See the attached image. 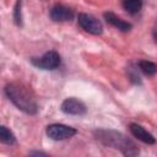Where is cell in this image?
<instances>
[{"mask_svg": "<svg viewBox=\"0 0 157 157\" xmlns=\"http://www.w3.org/2000/svg\"><path fill=\"white\" fill-rule=\"evenodd\" d=\"M93 135L102 145L119 150L126 157L137 156L140 153L136 144L120 131L112 129H97L93 131Z\"/></svg>", "mask_w": 157, "mask_h": 157, "instance_id": "cell-1", "label": "cell"}, {"mask_svg": "<svg viewBox=\"0 0 157 157\" xmlns=\"http://www.w3.org/2000/svg\"><path fill=\"white\" fill-rule=\"evenodd\" d=\"M5 94L12 104L26 114L34 115L38 112L37 99L33 92L20 82H10L5 86Z\"/></svg>", "mask_w": 157, "mask_h": 157, "instance_id": "cell-2", "label": "cell"}, {"mask_svg": "<svg viewBox=\"0 0 157 157\" xmlns=\"http://www.w3.org/2000/svg\"><path fill=\"white\" fill-rule=\"evenodd\" d=\"M31 63H32V65H34L36 67L42 69V70H55L60 66L61 58L58 52L49 50L39 58H32Z\"/></svg>", "mask_w": 157, "mask_h": 157, "instance_id": "cell-3", "label": "cell"}, {"mask_svg": "<svg viewBox=\"0 0 157 157\" xmlns=\"http://www.w3.org/2000/svg\"><path fill=\"white\" fill-rule=\"evenodd\" d=\"M45 134L49 139L54 141H61L72 137L77 134V130L75 128H71L69 125L64 124H50L45 129Z\"/></svg>", "mask_w": 157, "mask_h": 157, "instance_id": "cell-4", "label": "cell"}, {"mask_svg": "<svg viewBox=\"0 0 157 157\" xmlns=\"http://www.w3.org/2000/svg\"><path fill=\"white\" fill-rule=\"evenodd\" d=\"M77 22L83 31H86L93 36H99L103 32V26H102L101 21L97 17H94L93 15L81 12L77 16Z\"/></svg>", "mask_w": 157, "mask_h": 157, "instance_id": "cell-5", "label": "cell"}, {"mask_svg": "<svg viewBox=\"0 0 157 157\" xmlns=\"http://www.w3.org/2000/svg\"><path fill=\"white\" fill-rule=\"evenodd\" d=\"M60 109L63 113H65L67 115H83L87 112L85 103L74 97L64 99L60 105Z\"/></svg>", "mask_w": 157, "mask_h": 157, "instance_id": "cell-6", "label": "cell"}, {"mask_svg": "<svg viewBox=\"0 0 157 157\" xmlns=\"http://www.w3.org/2000/svg\"><path fill=\"white\" fill-rule=\"evenodd\" d=\"M49 16L54 22H67L74 18V11L63 4H55L50 9Z\"/></svg>", "mask_w": 157, "mask_h": 157, "instance_id": "cell-7", "label": "cell"}, {"mask_svg": "<svg viewBox=\"0 0 157 157\" xmlns=\"http://www.w3.org/2000/svg\"><path fill=\"white\" fill-rule=\"evenodd\" d=\"M129 130L130 132L132 134L134 137H136L137 140L142 141L144 144H147V145H153L156 142V139L153 137V135L151 132H148L144 126H141L140 124H136V123H131L129 125Z\"/></svg>", "mask_w": 157, "mask_h": 157, "instance_id": "cell-8", "label": "cell"}, {"mask_svg": "<svg viewBox=\"0 0 157 157\" xmlns=\"http://www.w3.org/2000/svg\"><path fill=\"white\" fill-rule=\"evenodd\" d=\"M103 17L107 23H109L110 26L115 27L117 29L121 31V32H129L131 28H132V25L128 21H124L123 18H120L119 16H117L114 12H110V11H107L103 13Z\"/></svg>", "mask_w": 157, "mask_h": 157, "instance_id": "cell-9", "label": "cell"}, {"mask_svg": "<svg viewBox=\"0 0 157 157\" xmlns=\"http://www.w3.org/2000/svg\"><path fill=\"white\" fill-rule=\"evenodd\" d=\"M142 5H144L142 0H121L123 9L130 15H135L140 12V10L142 9Z\"/></svg>", "mask_w": 157, "mask_h": 157, "instance_id": "cell-10", "label": "cell"}, {"mask_svg": "<svg viewBox=\"0 0 157 157\" xmlns=\"http://www.w3.org/2000/svg\"><path fill=\"white\" fill-rule=\"evenodd\" d=\"M137 67L146 76H153L157 72V65L150 60H139Z\"/></svg>", "mask_w": 157, "mask_h": 157, "instance_id": "cell-11", "label": "cell"}, {"mask_svg": "<svg viewBox=\"0 0 157 157\" xmlns=\"http://www.w3.org/2000/svg\"><path fill=\"white\" fill-rule=\"evenodd\" d=\"M0 140L2 144H6V145H13L16 142V137L13 132L10 129H7L5 125L0 126Z\"/></svg>", "mask_w": 157, "mask_h": 157, "instance_id": "cell-12", "label": "cell"}, {"mask_svg": "<svg viewBox=\"0 0 157 157\" xmlns=\"http://www.w3.org/2000/svg\"><path fill=\"white\" fill-rule=\"evenodd\" d=\"M21 6H22V0H17L13 7V22L16 26L21 27L22 26V11H21Z\"/></svg>", "mask_w": 157, "mask_h": 157, "instance_id": "cell-13", "label": "cell"}, {"mask_svg": "<svg viewBox=\"0 0 157 157\" xmlns=\"http://www.w3.org/2000/svg\"><path fill=\"white\" fill-rule=\"evenodd\" d=\"M128 76H129L130 81L134 85H141V77L139 75V70L136 69V66L129 65V67H128Z\"/></svg>", "mask_w": 157, "mask_h": 157, "instance_id": "cell-14", "label": "cell"}, {"mask_svg": "<svg viewBox=\"0 0 157 157\" xmlns=\"http://www.w3.org/2000/svg\"><path fill=\"white\" fill-rule=\"evenodd\" d=\"M152 36H153V40H155V43L157 44V27H155V28H153Z\"/></svg>", "mask_w": 157, "mask_h": 157, "instance_id": "cell-15", "label": "cell"}, {"mask_svg": "<svg viewBox=\"0 0 157 157\" xmlns=\"http://www.w3.org/2000/svg\"><path fill=\"white\" fill-rule=\"evenodd\" d=\"M29 155H31V156H47L44 152H38V151H36V152H31Z\"/></svg>", "mask_w": 157, "mask_h": 157, "instance_id": "cell-16", "label": "cell"}]
</instances>
